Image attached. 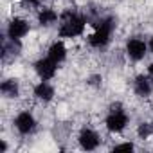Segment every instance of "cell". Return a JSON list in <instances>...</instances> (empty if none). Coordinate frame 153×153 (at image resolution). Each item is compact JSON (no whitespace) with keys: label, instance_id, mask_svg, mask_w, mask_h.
<instances>
[{"label":"cell","instance_id":"1","mask_svg":"<svg viewBox=\"0 0 153 153\" xmlns=\"http://www.w3.org/2000/svg\"><path fill=\"white\" fill-rule=\"evenodd\" d=\"M87 20L78 13H65L59 22V36L61 38H76L85 33Z\"/></svg>","mask_w":153,"mask_h":153},{"label":"cell","instance_id":"2","mask_svg":"<svg viewBox=\"0 0 153 153\" xmlns=\"http://www.w3.org/2000/svg\"><path fill=\"white\" fill-rule=\"evenodd\" d=\"M112 33H114V20L103 18V20L96 25L94 33L88 36V43H90L94 49H103V47H106V45L110 43Z\"/></svg>","mask_w":153,"mask_h":153},{"label":"cell","instance_id":"3","mask_svg":"<svg viewBox=\"0 0 153 153\" xmlns=\"http://www.w3.org/2000/svg\"><path fill=\"white\" fill-rule=\"evenodd\" d=\"M128 123H130L128 114H126L124 110H121L119 106L114 108V110L108 114V117L105 119V126H106V130H108L110 133H121V131L128 126Z\"/></svg>","mask_w":153,"mask_h":153},{"label":"cell","instance_id":"4","mask_svg":"<svg viewBox=\"0 0 153 153\" xmlns=\"http://www.w3.org/2000/svg\"><path fill=\"white\" fill-rule=\"evenodd\" d=\"M34 70H36V74H38L40 79L51 81L54 76H56V72H58V63H56L54 59H51L49 56H47V58H40V59L34 63Z\"/></svg>","mask_w":153,"mask_h":153},{"label":"cell","instance_id":"5","mask_svg":"<svg viewBox=\"0 0 153 153\" xmlns=\"http://www.w3.org/2000/svg\"><path fill=\"white\" fill-rule=\"evenodd\" d=\"M126 54H128L130 59L140 61L148 54V43L144 40H140V38H130L126 42Z\"/></svg>","mask_w":153,"mask_h":153},{"label":"cell","instance_id":"6","mask_svg":"<svg viewBox=\"0 0 153 153\" xmlns=\"http://www.w3.org/2000/svg\"><path fill=\"white\" fill-rule=\"evenodd\" d=\"M27 33H29V22L24 18H13L7 24V36L11 42L22 40L24 36H27Z\"/></svg>","mask_w":153,"mask_h":153},{"label":"cell","instance_id":"7","mask_svg":"<svg viewBox=\"0 0 153 153\" xmlns=\"http://www.w3.org/2000/svg\"><path fill=\"white\" fill-rule=\"evenodd\" d=\"M15 128L18 130V133L22 135H29L34 131L36 128V119L31 112H20L16 117H15Z\"/></svg>","mask_w":153,"mask_h":153},{"label":"cell","instance_id":"8","mask_svg":"<svg viewBox=\"0 0 153 153\" xmlns=\"http://www.w3.org/2000/svg\"><path fill=\"white\" fill-rule=\"evenodd\" d=\"M78 142L83 149L87 151H92V149H97L99 144H101V137L97 131H94L92 128H83L79 137H78Z\"/></svg>","mask_w":153,"mask_h":153},{"label":"cell","instance_id":"9","mask_svg":"<svg viewBox=\"0 0 153 153\" xmlns=\"http://www.w3.org/2000/svg\"><path fill=\"white\" fill-rule=\"evenodd\" d=\"M33 94H34V97H36V99H40V101H43V103L52 101V99H54V96H56L54 87H52L47 79H42V81L34 87Z\"/></svg>","mask_w":153,"mask_h":153},{"label":"cell","instance_id":"10","mask_svg":"<svg viewBox=\"0 0 153 153\" xmlns=\"http://www.w3.org/2000/svg\"><path fill=\"white\" fill-rule=\"evenodd\" d=\"M133 90L140 97H148L153 92V79L149 76H137L133 81Z\"/></svg>","mask_w":153,"mask_h":153},{"label":"cell","instance_id":"11","mask_svg":"<svg viewBox=\"0 0 153 153\" xmlns=\"http://www.w3.org/2000/svg\"><path fill=\"white\" fill-rule=\"evenodd\" d=\"M58 20H59V15H58L52 7H43V9L38 11V24H40L42 27H51V25H54Z\"/></svg>","mask_w":153,"mask_h":153},{"label":"cell","instance_id":"12","mask_svg":"<svg viewBox=\"0 0 153 153\" xmlns=\"http://www.w3.org/2000/svg\"><path fill=\"white\" fill-rule=\"evenodd\" d=\"M47 56H49L51 59H54L56 63H61V61L67 58V45H65L61 40H59V42H54V43L49 47Z\"/></svg>","mask_w":153,"mask_h":153},{"label":"cell","instance_id":"13","mask_svg":"<svg viewBox=\"0 0 153 153\" xmlns=\"http://www.w3.org/2000/svg\"><path fill=\"white\" fill-rule=\"evenodd\" d=\"M0 90H2V94L6 97H16L18 92H20V85H18L16 79H6L0 85Z\"/></svg>","mask_w":153,"mask_h":153},{"label":"cell","instance_id":"14","mask_svg":"<svg viewBox=\"0 0 153 153\" xmlns=\"http://www.w3.org/2000/svg\"><path fill=\"white\" fill-rule=\"evenodd\" d=\"M151 133H153V126H151L149 123H140V124H139V128H137V135H139L140 139H148Z\"/></svg>","mask_w":153,"mask_h":153},{"label":"cell","instance_id":"15","mask_svg":"<svg viewBox=\"0 0 153 153\" xmlns=\"http://www.w3.org/2000/svg\"><path fill=\"white\" fill-rule=\"evenodd\" d=\"M133 148H135V146H133L131 142H123V144H115V146H114L115 151H121V149H124V151H131Z\"/></svg>","mask_w":153,"mask_h":153},{"label":"cell","instance_id":"16","mask_svg":"<svg viewBox=\"0 0 153 153\" xmlns=\"http://www.w3.org/2000/svg\"><path fill=\"white\" fill-rule=\"evenodd\" d=\"M25 4H29V6H33V7H38L40 6V0H24Z\"/></svg>","mask_w":153,"mask_h":153},{"label":"cell","instance_id":"17","mask_svg":"<svg viewBox=\"0 0 153 153\" xmlns=\"http://www.w3.org/2000/svg\"><path fill=\"white\" fill-rule=\"evenodd\" d=\"M148 76L153 79V61H151V63H149V67H148Z\"/></svg>","mask_w":153,"mask_h":153},{"label":"cell","instance_id":"18","mask_svg":"<svg viewBox=\"0 0 153 153\" xmlns=\"http://www.w3.org/2000/svg\"><path fill=\"white\" fill-rule=\"evenodd\" d=\"M148 49H149V51H151V52H153V36H151V38H149V43H148Z\"/></svg>","mask_w":153,"mask_h":153}]
</instances>
